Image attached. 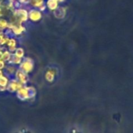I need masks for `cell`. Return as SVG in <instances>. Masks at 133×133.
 <instances>
[{
    "mask_svg": "<svg viewBox=\"0 0 133 133\" xmlns=\"http://www.w3.org/2000/svg\"><path fill=\"white\" fill-rule=\"evenodd\" d=\"M9 26V22L3 18H0V31H4Z\"/></svg>",
    "mask_w": 133,
    "mask_h": 133,
    "instance_id": "17",
    "label": "cell"
},
{
    "mask_svg": "<svg viewBox=\"0 0 133 133\" xmlns=\"http://www.w3.org/2000/svg\"><path fill=\"white\" fill-rule=\"evenodd\" d=\"M46 8L49 10L53 12L59 7V2L56 0H46L45 1Z\"/></svg>",
    "mask_w": 133,
    "mask_h": 133,
    "instance_id": "11",
    "label": "cell"
},
{
    "mask_svg": "<svg viewBox=\"0 0 133 133\" xmlns=\"http://www.w3.org/2000/svg\"><path fill=\"white\" fill-rule=\"evenodd\" d=\"M28 4L34 9H37L41 12H44L47 9L45 0H29Z\"/></svg>",
    "mask_w": 133,
    "mask_h": 133,
    "instance_id": "6",
    "label": "cell"
},
{
    "mask_svg": "<svg viewBox=\"0 0 133 133\" xmlns=\"http://www.w3.org/2000/svg\"><path fill=\"white\" fill-rule=\"evenodd\" d=\"M6 46H7V50L9 51L11 53H14L17 48V41L14 37H9L6 41Z\"/></svg>",
    "mask_w": 133,
    "mask_h": 133,
    "instance_id": "9",
    "label": "cell"
},
{
    "mask_svg": "<svg viewBox=\"0 0 133 133\" xmlns=\"http://www.w3.org/2000/svg\"><path fill=\"white\" fill-rule=\"evenodd\" d=\"M22 60L23 58H20L19 57H17L16 55H15L13 53L11 55V58L9 61V63L10 65H20V63L22 62Z\"/></svg>",
    "mask_w": 133,
    "mask_h": 133,
    "instance_id": "12",
    "label": "cell"
},
{
    "mask_svg": "<svg viewBox=\"0 0 133 133\" xmlns=\"http://www.w3.org/2000/svg\"><path fill=\"white\" fill-rule=\"evenodd\" d=\"M13 53H11L8 50H5L3 51V54H2V60H3L4 62H9L10 58H11V55H12Z\"/></svg>",
    "mask_w": 133,
    "mask_h": 133,
    "instance_id": "18",
    "label": "cell"
},
{
    "mask_svg": "<svg viewBox=\"0 0 133 133\" xmlns=\"http://www.w3.org/2000/svg\"><path fill=\"white\" fill-rule=\"evenodd\" d=\"M42 19V12L37 9H31L28 10V19L31 22H38Z\"/></svg>",
    "mask_w": 133,
    "mask_h": 133,
    "instance_id": "5",
    "label": "cell"
},
{
    "mask_svg": "<svg viewBox=\"0 0 133 133\" xmlns=\"http://www.w3.org/2000/svg\"><path fill=\"white\" fill-rule=\"evenodd\" d=\"M13 23H22L28 20V10L24 8L16 9L13 12Z\"/></svg>",
    "mask_w": 133,
    "mask_h": 133,
    "instance_id": "1",
    "label": "cell"
},
{
    "mask_svg": "<svg viewBox=\"0 0 133 133\" xmlns=\"http://www.w3.org/2000/svg\"><path fill=\"white\" fill-rule=\"evenodd\" d=\"M45 79H46L48 82H49V83L53 82V81L54 80V79H55V72H54V71H53V69L48 70V71L45 72Z\"/></svg>",
    "mask_w": 133,
    "mask_h": 133,
    "instance_id": "14",
    "label": "cell"
},
{
    "mask_svg": "<svg viewBox=\"0 0 133 133\" xmlns=\"http://www.w3.org/2000/svg\"><path fill=\"white\" fill-rule=\"evenodd\" d=\"M2 76H3V72H2V70H0V77Z\"/></svg>",
    "mask_w": 133,
    "mask_h": 133,
    "instance_id": "22",
    "label": "cell"
},
{
    "mask_svg": "<svg viewBox=\"0 0 133 133\" xmlns=\"http://www.w3.org/2000/svg\"><path fill=\"white\" fill-rule=\"evenodd\" d=\"M9 83V79L6 76H5L4 75L0 77V90L3 91L6 89L7 86Z\"/></svg>",
    "mask_w": 133,
    "mask_h": 133,
    "instance_id": "13",
    "label": "cell"
},
{
    "mask_svg": "<svg viewBox=\"0 0 133 133\" xmlns=\"http://www.w3.org/2000/svg\"><path fill=\"white\" fill-rule=\"evenodd\" d=\"M15 77H16V79L17 81H19L22 85H24L27 83V74L25 73L24 72H23L22 70H20V69L16 70V73H15Z\"/></svg>",
    "mask_w": 133,
    "mask_h": 133,
    "instance_id": "7",
    "label": "cell"
},
{
    "mask_svg": "<svg viewBox=\"0 0 133 133\" xmlns=\"http://www.w3.org/2000/svg\"><path fill=\"white\" fill-rule=\"evenodd\" d=\"M16 67L13 65H8L6 68H5V72L9 75V76H12V75H15V73H16Z\"/></svg>",
    "mask_w": 133,
    "mask_h": 133,
    "instance_id": "16",
    "label": "cell"
},
{
    "mask_svg": "<svg viewBox=\"0 0 133 133\" xmlns=\"http://www.w3.org/2000/svg\"><path fill=\"white\" fill-rule=\"evenodd\" d=\"M2 54H3V51L1 50V48H0V59H2Z\"/></svg>",
    "mask_w": 133,
    "mask_h": 133,
    "instance_id": "20",
    "label": "cell"
},
{
    "mask_svg": "<svg viewBox=\"0 0 133 133\" xmlns=\"http://www.w3.org/2000/svg\"><path fill=\"white\" fill-rule=\"evenodd\" d=\"M56 1H57V2H58L59 3H62V2H64L65 0H56Z\"/></svg>",
    "mask_w": 133,
    "mask_h": 133,
    "instance_id": "21",
    "label": "cell"
},
{
    "mask_svg": "<svg viewBox=\"0 0 133 133\" xmlns=\"http://www.w3.org/2000/svg\"><path fill=\"white\" fill-rule=\"evenodd\" d=\"M17 97L21 100L31 98L35 95V90L32 87H21L17 91Z\"/></svg>",
    "mask_w": 133,
    "mask_h": 133,
    "instance_id": "2",
    "label": "cell"
},
{
    "mask_svg": "<svg viewBox=\"0 0 133 133\" xmlns=\"http://www.w3.org/2000/svg\"><path fill=\"white\" fill-rule=\"evenodd\" d=\"M14 36H20L26 31V27L22 23H16L13 22H9V26Z\"/></svg>",
    "mask_w": 133,
    "mask_h": 133,
    "instance_id": "4",
    "label": "cell"
},
{
    "mask_svg": "<svg viewBox=\"0 0 133 133\" xmlns=\"http://www.w3.org/2000/svg\"><path fill=\"white\" fill-rule=\"evenodd\" d=\"M5 68V62L0 59V70H2Z\"/></svg>",
    "mask_w": 133,
    "mask_h": 133,
    "instance_id": "19",
    "label": "cell"
},
{
    "mask_svg": "<svg viewBox=\"0 0 133 133\" xmlns=\"http://www.w3.org/2000/svg\"><path fill=\"white\" fill-rule=\"evenodd\" d=\"M66 8L63 6H59L56 9H55L53 12V14L55 18L58 19H62L65 17L66 16Z\"/></svg>",
    "mask_w": 133,
    "mask_h": 133,
    "instance_id": "10",
    "label": "cell"
},
{
    "mask_svg": "<svg viewBox=\"0 0 133 133\" xmlns=\"http://www.w3.org/2000/svg\"><path fill=\"white\" fill-rule=\"evenodd\" d=\"M15 55H16L17 57H19V58H24L25 56V51H24V48H21V47H17L16 48V51H14V53H13Z\"/></svg>",
    "mask_w": 133,
    "mask_h": 133,
    "instance_id": "15",
    "label": "cell"
},
{
    "mask_svg": "<svg viewBox=\"0 0 133 133\" xmlns=\"http://www.w3.org/2000/svg\"><path fill=\"white\" fill-rule=\"evenodd\" d=\"M34 69V62L29 57H24L20 65V69L25 73H30Z\"/></svg>",
    "mask_w": 133,
    "mask_h": 133,
    "instance_id": "3",
    "label": "cell"
},
{
    "mask_svg": "<svg viewBox=\"0 0 133 133\" xmlns=\"http://www.w3.org/2000/svg\"><path fill=\"white\" fill-rule=\"evenodd\" d=\"M21 87H23V85L19 81H17L16 79H14L9 82L6 89L10 92H14V91H17Z\"/></svg>",
    "mask_w": 133,
    "mask_h": 133,
    "instance_id": "8",
    "label": "cell"
}]
</instances>
